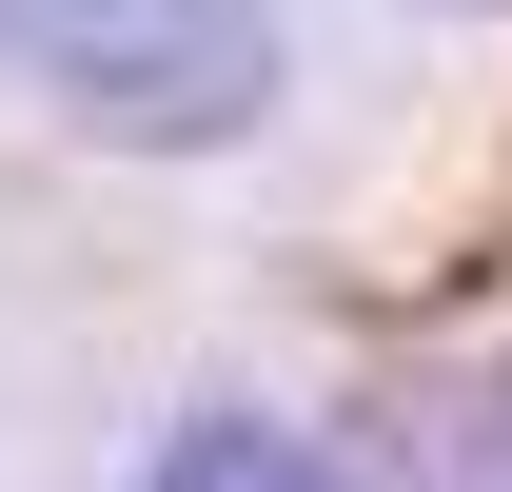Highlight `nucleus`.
Instances as JSON below:
<instances>
[{
    "mask_svg": "<svg viewBox=\"0 0 512 492\" xmlns=\"http://www.w3.org/2000/svg\"><path fill=\"white\" fill-rule=\"evenodd\" d=\"M138 492H335V453H296L276 414H197V433H178Z\"/></svg>",
    "mask_w": 512,
    "mask_h": 492,
    "instance_id": "f03ea898",
    "label": "nucleus"
},
{
    "mask_svg": "<svg viewBox=\"0 0 512 492\" xmlns=\"http://www.w3.org/2000/svg\"><path fill=\"white\" fill-rule=\"evenodd\" d=\"M40 60H60L79 138L178 158V138H237L276 99V20L256 0H40Z\"/></svg>",
    "mask_w": 512,
    "mask_h": 492,
    "instance_id": "f257e3e1",
    "label": "nucleus"
}]
</instances>
